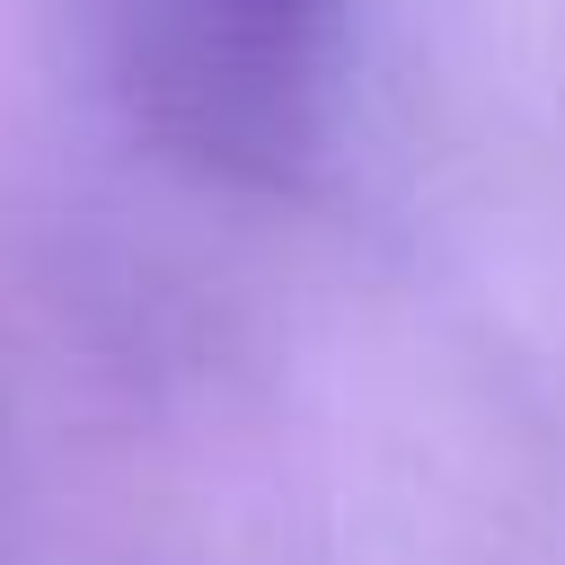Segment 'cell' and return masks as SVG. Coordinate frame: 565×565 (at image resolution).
Instances as JSON below:
<instances>
[{"instance_id": "obj_1", "label": "cell", "mask_w": 565, "mask_h": 565, "mask_svg": "<svg viewBox=\"0 0 565 565\" xmlns=\"http://www.w3.org/2000/svg\"><path fill=\"white\" fill-rule=\"evenodd\" d=\"M177 26H185V62L194 79L230 88L238 106L291 88L300 53H309V26H318V0H177Z\"/></svg>"}]
</instances>
